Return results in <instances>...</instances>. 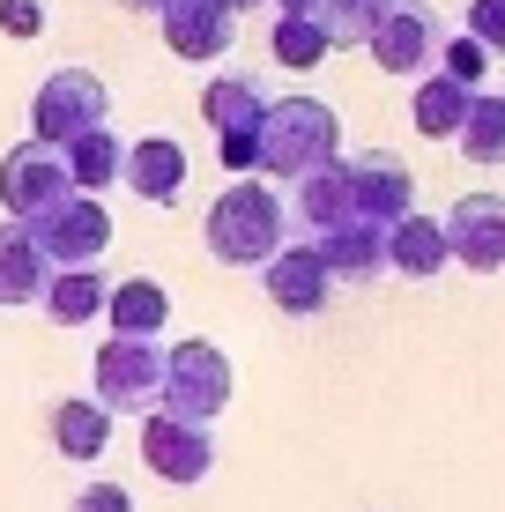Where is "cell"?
<instances>
[{
  "instance_id": "6da1fadb",
  "label": "cell",
  "mask_w": 505,
  "mask_h": 512,
  "mask_svg": "<svg viewBox=\"0 0 505 512\" xmlns=\"http://www.w3.org/2000/svg\"><path fill=\"white\" fill-rule=\"evenodd\" d=\"M283 245H290V201L268 179H238V186L216 193V208H208V253L223 268H260Z\"/></svg>"
},
{
  "instance_id": "7a4b0ae2",
  "label": "cell",
  "mask_w": 505,
  "mask_h": 512,
  "mask_svg": "<svg viewBox=\"0 0 505 512\" xmlns=\"http://www.w3.org/2000/svg\"><path fill=\"white\" fill-rule=\"evenodd\" d=\"M335 149H342L335 104H320V97H290V104H268V119H260V164H253V171H268V179L298 186L305 171L335 164Z\"/></svg>"
},
{
  "instance_id": "3957f363",
  "label": "cell",
  "mask_w": 505,
  "mask_h": 512,
  "mask_svg": "<svg viewBox=\"0 0 505 512\" xmlns=\"http://www.w3.org/2000/svg\"><path fill=\"white\" fill-rule=\"evenodd\" d=\"M231 357L216 342H171L164 349V416H186V423H216L231 409Z\"/></svg>"
},
{
  "instance_id": "277c9868",
  "label": "cell",
  "mask_w": 505,
  "mask_h": 512,
  "mask_svg": "<svg viewBox=\"0 0 505 512\" xmlns=\"http://www.w3.org/2000/svg\"><path fill=\"white\" fill-rule=\"evenodd\" d=\"M97 409L104 416H156L164 409V342H112L97 349Z\"/></svg>"
},
{
  "instance_id": "5b68a950",
  "label": "cell",
  "mask_w": 505,
  "mask_h": 512,
  "mask_svg": "<svg viewBox=\"0 0 505 512\" xmlns=\"http://www.w3.org/2000/svg\"><path fill=\"white\" fill-rule=\"evenodd\" d=\"M60 201H75V179H67V156L52 149V141H15L8 156H0V208H8V223H38L52 216Z\"/></svg>"
},
{
  "instance_id": "8992f818",
  "label": "cell",
  "mask_w": 505,
  "mask_h": 512,
  "mask_svg": "<svg viewBox=\"0 0 505 512\" xmlns=\"http://www.w3.org/2000/svg\"><path fill=\"white\" fill-rule=\"evenodd\" d=\"M268 82L260 75H216L201 97V119L216 127V149H223V171H253L260 164V119H268Z\"/></svg>"
},
{
  "instance_id": "52a82bcc",
  "label": "cell",
  "mask_w": 505,
  "mask_h": 512,
  "mask_svg": "<svg viewBox=\"0 0 505 512\" xmlns=\"http://www.w3.org/2000/svg\"><path fill=\"white\" fill-rule=\"evenodd\" d=\"M104 112H112V90H104V75H90V67H60V75L30 97L38 141H52V149H67V141H82L97 127H112Z\"/></svg>"
},
{
  "instance_id": "ba28073f",
  "label": "cell",
  "mask_w": 505,
  "mask_h": 512,
  "mask_svg": "<svg viewBox=\"0 0 505 512\" xmlns=\"http://www.w3.org/2000/svg\"><path fill=\"white\" fill-rule=\"evenodd\" d=\"M439 45H446V23L424 0H394L387 23L364 38V52L379 60V75H394V82H424L431 67H439Z\"/></svg>"
},
{
  "instance_id": "9c48e42d",
  "label": "cell",
  "mask_w": 505,
  "mask_h": 512,
  "mask_svg": "<svg viewBox=\"0 0 505 512\" xmlns=\"http://www.w3.org/2000/svg\"><path fill=\"white\" fill-rule=\"evenodd\" d=\"M342 179H350V216H357V223L394 231L402 216H416V179H409V164H402L394 149H357V156H342Z\"/></svg>"
},
{
  "instance_id": "30bf717a",
  "label": "cell",
  "mask_w": 505,
  "mask_h": 512,
  "mask_svg": "<svg viewBox=\"0 0 505 512\" xmlns=\"http://www.w3.org/2000/svg\"><path fill=\"white\" fill-rule=\"evenodd\" d=\"M446 260H461L468 275H498L505 268V193H461L439 216Z\"/></svg>"
},
{
  "instance_id": "8fae6325",
  "label": "cell",
  "mask_w": 505,
  "mask_h": 512,
  "mask_svg": "<svg viewBox=\"0 0 505 512\" xmlns=\"http://www.w3.org/2000/svg\"><path fill=\"white\" fill-rule=\"evenodd\" d=\"M23 231L38 238V253L52 260V268H97V253L112 245V216H104V201L75 193V201H60L52 216L23 223Z\"/></svg>"
},
{
  "instance_id": "7c38bea8",
  "label": "cell",
  "mask_w": 505,
  "mask_h": 512,
  "mask_svg": "<svg viewBox=\"0 0 505 512\" xmlns=\"http://www.w3.org/2000/svg\"><path fill=\"white\" fill-rule=\"evenodd\" d=\"M142 461L164 475V483H201V475L216 468V431L156 409V416H142Z\"/></svg>"
},
{
  "instance_id": "4fadbf2b",
  "label": "cell",
  "mask_w": 505,
  "mask_h": 512,
  "mask_svg": "<svg viewBox=\"0 0 505 512\" xmlns=\"http://www.w3.org/2000/svg\"><path fill=\"white\" fill-rule=\"evenodd\" d=\"M260 290H268V305H275V312H290V320H312V312H327L335 282H327L320 253H312V245L298 238V245H283L275 260H260Z\"/></svg>"
},
{
  "instance_id": "5bb4252c",
  "label": "cell",
  "mask_w": 505,
  "mask_h": 512,
  "mask_svg": "<svg viewBox=\"0 0 505 512\" xmlns=\"http://www.w3.org/2000/svg\"><path fill=\"white\" fill-rule=\"evenodd\" d=\"M312 253H320V268H327V282H350V290H364V282H379L387 275V231L379 223H335V231H320V238H305Z\"/></svg>"
},
{
  "instance_id": "9a60e30c",
  "label": "cell",
  "mask_w": 505,
  "mask_h": 512,
  "mask_svg": "<svg viewBox=\"0 0 505 512\" xmlns=\"http://www.w3.org/2000/svg\"><path fill=\"white\" fill-rule=\"evenodd\" d=\"M164 45H171V60H223L231 52V30H238V15H223L216 0H171L164 15Z\"/></svg>"
},
{
  "instance_id": "2e32d148",
  "label": "cell",
  "mask_w": 505,
  "mask_h": 512,
  "mask_svg": "<svg viewBox=\"0 0 505 512\" xmlns=\"http://www.w3.org/2000/svg\"><path fill=\"white\" fill-rule=\"evenodd\" d=\"M119 186L134 193V201H156L171 208L186 193V149L171 134H149V141H127V171H119Z\"/></svg>"
},
{
  "instance_id": "e0dca14e",
  "label": "cell",
  "mask_w": 505,
  "mask_h": 512,
  "mask_svg": "<svg viewBox=\"0 0 505 512\" xmlns=\"http://www.w3.org/2000/svg\"><path fill=\"white\" fill-rule=\"evenodd\" d=\"M104 312H112V334H127V342H156L171 320V290L156 275H134L119 282V290H104Z\"/></svg>"
},
{
  "instance_id": "ac0fdd59",
  "label": "cell",
  "mask_w": 505,
  "mask_h": 512,
  "mask_svg": "<svg viewBox=\"0 0 505 512\" xmlns=\"http://www.w3.org/2000/svg\"><path fill=\"white\" fill-rule=\"evenodd\" d=\"M52 282V260L38 253V238L23 223H0V305H38Z\"/></svg>"
},
{
  "instance_id": "d6986e66",
  "label": "cell",
  "mask_w": 505,
  "mask_h": 512,
  "mask_svg": "<svg viewBox=\"0 0 505 512\" xmlns=\"http://www.w3.org/2000/svg\"><path fill=\"white\" fill-rule=\"evenodd\" d=\"M290 216H298V231H335V223H350V179H342V156L320 171H305L298 186H290Z\"/></svg>"
},
{
  "instance_id": "ffe728a7",
  "label": "cell",
  "mask_w": 505,
  "mask_h": 512,
  "mask_svg": "<svg viewBox=\"0 0 505 512\" xmlns=\"http://www.w3.org/2000/svg\"><path fill=\"white\" fill-rule=\"evenodd\" d=\"M104 290H112V282H104L97 268H52L38 305H45L52 327H90V320H104Z\"/></svg>"
},
{
  "instance_id": "44dd1931",
  "label": "cell",
  "mask_w": 505,
  "mask_h": 512,
  "mask_svg": "<svg viewBox=\"0 0 505 512\" xmlns=\"http://www.w3.org/2000/svg\"><path fill=\"white\" fill-rule=\"evenodd\" d=\"M454 260H446V238H439V223L431 216H402L387 231V275H416V282H431V275H446Z\"/></svg>"
},
{
  "instance_id": "7402d4cb",
  "label": "cell",
  "mask_w": 505,
  "mask_h": 512,
  "mask_svg": "<svg viewBox=\"0 0 505 512\" xmlns=\"http://www.w3.org/2000/svg\"><path fill=\"white\" fill-rule=\"evenodd\" d=\"M67 179H75V193H97L104 186H119V171H127V141H119L112 127H97V134H82V141H67Z\"/></svg>"
},
{
  "instance_id": "603a6c76",
  "label": "cell",
  "mask_w": 505,
  "mask_h": 512,
  "mask_svg": "<svg viewBox=\"0 0 505 512\" xmlns=\"http://www.w3.org/2000/svg\"><path fill=\"white\" fill-rule=\"evenodd\" d=\"M112 446V416L97 409V401H52V453H67V461H97V453Z\"/></svg>"
},
{
  "instance_id": "cb8c5ba5",
  "label": "cell",
  "mask_w": 505,
  "mask_h": 512,
  "mask_svg": "<svg viewBox=\"0 0 505 512\" xmlns=\"http://www.w3.org/2000/svg\"><path fill=\"white\" fill-rule=\"evenodd\" d=\"M468 97H476L468 82H454V75H439V67H431V75L416 82V104H409V112H416V134L454 141V134H461V119H468Z\"/></svg>"
},
{
  "instance_id": "d4e9b609",
  "label": "cell",
  "mask_w": 505,
  "mask_h": 512,
  "mask_svg": "<svg viewBox=\"0 0 505 512\" xmlns=\"http://www.w3.org/2000/svg\"><path fill=\"white\" fill-rule=\"evenodd\" d=\"M461 156L468 164H483V171H498L505 164V97H491V90H476L468 97V119H461Z\"/></svg>"
},
{
  "instance_id": "484cf974",
  "label": "cell",
  "mask_w": 505,
  "mask_h": 512,
  "mask_svg": "<svg viewBox=\"0 0 505 512\" xmlns=\"http://www.w3.org/2000/svg\"><path fill=\"white\" fill-rule=\"evenodd\" d=\"M387 8L394 0H320V30H327V45H364L379 23H387Z\"/></svg>"
},
{
  "instance_id": "4316f807",
  "label": "cell",
  "mask_w": 505,
  "mask_h": 512,
  "mask_svg": "<svg viewBox=\"0 0 505 512\" xmlns=\"http://www.w3.org/2000/svg\"><path fill=\"white\" fill-rule=\"evenodd\" d=\"M327 30H320V15H283V23H275V60L283 67H320L327 60Z\"/></svg>"
},
{
  "instance_id": "83f0119b",
  "label": "cell",
  "mask_w": 505,
  "mask_h": 512,
  "mask_svg": "<svg viewBox=\"0 0 505 512\" xmlns=\"http://www.w3.org/2000/svg\"><path fill=\"white\" fill-rule=\"evenodd\" d=\"M483 67H491V52H483L476 38H468V30H461V38H446V45H439V75L468 82V90H476V82H483Z\"/></svg>"
},
{
  "instance_id": "f1b7e54d",
  "label": "cell",
  "mask_w": 505,
  "mask_h": 512,
  "mask_svg": "<svg viewBox=\"0 0 505 512\" xmlns=\"http://www.w3.org/2000/svg\"><path fill=\"white\" fill-rule=\"evenodd\" d=\"M468 38L483 52H505V0H468Z\"/></svg>"
},
{
  "instance_id": "f546056e",
  "label": "cell",
  "mask_w": 505,
  "mask_h": 512,
  "mask_svg": "<svg viewBox=\"0 0 505 512\" xmlns=\"http://www.w3.org/2000/svg\"><path fill=\"white\" fill-rule=\"evenodd\" d=\"M0 30H8V38H38L45 8H38V0H0Z\"/></svg>"
},
{
  "instance_id": "4dcf8cb0",
  "label": "cell",
  "mask_w": 505,
  "mask_h": 512,
  "mask_svg": "<svg viewBox=\"0 0 505 512\" xmlns=\"http://www.w3.org/2000/svg\"><path fill=\"white\" fill-rule=\"evenodd\" d=\"M67 512H134V498L119 483H90V490H75V505Z\"/></svg>"
},
{
  "instance_id": "1f68e13d",
  "label": "cell",
  "mask_w": 505,
  "mask_h": 512,
  "mask_svg": "<svg viewBox=\"0 0 505 512\" xmlns=\"http://www.w3.org/2000/svg\"><path fill=\"white\" fill-rule=\"evenodd\" d=\"M119 8H127V15H164L171 0H119Z\"/></svg>"
},
{
  "instance_id": "d6a6232c",
  "label": "cell",
  "mask_w": 505,
  "mask_h": 512,
  "mask_svg": "<svg viewBox=\"0 0 505 512\" xmlns=\"http://www.w3.org/2000/svg\"><path fill=\"white\" fill-rule=\"evenodd\" d=\"M275 8H283V15H312L320 0H275Z\"/></svg>"
},
{
  "instance_id": "836d02e7",
  "label": "cell",
  "mask_w": 505,
  "mask_h": 512,
  "mask_svg": "<svg viewBox=\"0 0 505 512\" xmlns=\"http://www.w3.org/2000/svg\"><path fill=\"white\" fill-rule=\"evenodd\" d=\"M216 8H223V15H246V8H260V0H216Z\"/></svg>"
}]
</instances>
